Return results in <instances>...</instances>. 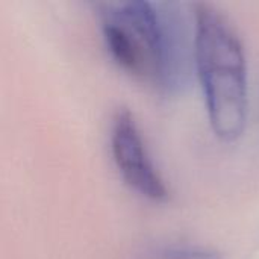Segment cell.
<instances>
[{
	"mask_svg": "<svg viewBox=\"0 0 259 259\" xmlns=\"http://www.w3.org/2000/svg\"><path fill=\"white\" fill-rule=\"evenodd\" d=\"M111 58L131 76L162 94H181L193 82L194 18L179 2L126 0L97 5Z\"/></svg>",
	"mask_w": 259,
	"mask_h": 259,
	"instance_id": "6da1fadb",
	"label": "cell"
},
{
	"mask_svg": "<svg viewBox=\"0 0 259 259\" xmlns=\"http://www.w3.org/2000/svg\"><path fill=\"white\" fill-rule=\"evenodd\" d=\"M194 71L200 80L209 123L223 141L240 138L247 121V65L243 46L220 12L193 5Z\"/></svg>",
	"mask_w": 259,
	"mask_h": 259,
	"instance_id": "7a4b0ae2",
	"label": "cell"
},
{
	"mask_svg": "<svg viewBox=\"0 0 259 259\" xmlns=\"http://www.w3.org/2000/svg\"><path fill=\"white\" fill-rule=\"evenodd\" d=\"M111 153L124 182L152 202H167L168 188L155 167L134 114L120 108L111 123Z\"/></svg>",
	"mask_w": 259,
	"mask_h": 259,
	"instance_id": "3957f363",
	"label": "cell"
},
{
	"mask_svg": "<svg viewBox=\"0 0 259 259\" xmlns=\"http://www.w3.org/2000/svg\"><path fill=\"white\" fill-rule=\"evenodd\" d=\"M146 259H222L217 253L194 247H167L152 252Z\"/></svg>",
	"mask_w": 259,
	"mask_h": 259,
	"instance_id": "277c9868",
	"label": "cell"
}]
</instances>
